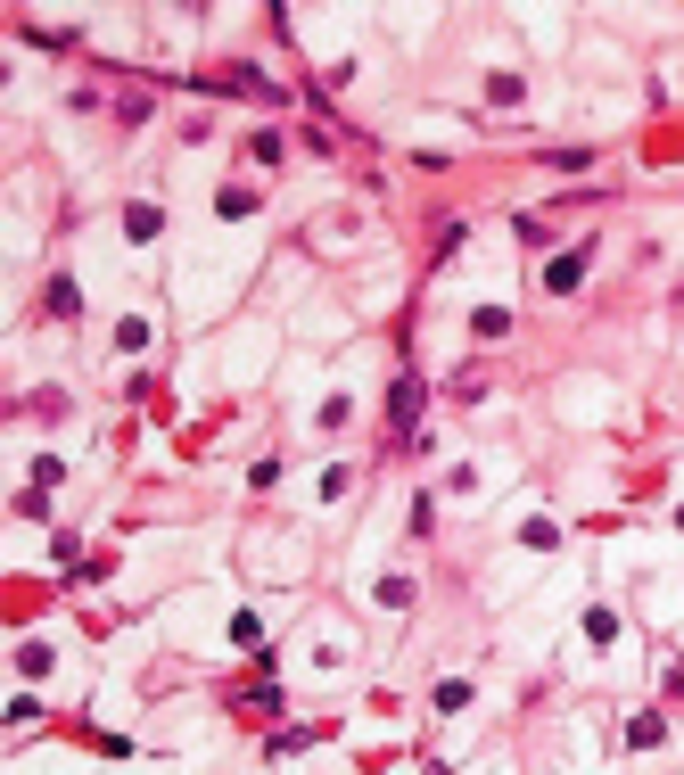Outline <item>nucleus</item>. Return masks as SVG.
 <instances>
[{"mask_svg": "<svg viewBox=\"0 0 684 775\" xmlns=\"http://www.w3.org/2000/svg\"><path fill=\"white\" fill-rule=\"evenodd\" d=\"M388 413H396L404 429H413V421H421V380H396V396H388Z\"/></svg>", "mask_w": 684, "mask_h": 775, "instance_id": "nucleus-1", "label": "nucleus"}, {"mask_svg": "<svg viewBox=\"0 0 684 775\" xmlns=\"http://www.w3.org/2000/svg\"><path fill=\"white\" fill-rule=\"evenodd\" d=\"M544 281H553V289H577V281H586V248H577V256H561V264H553Z\"/></svg>", "mask_w": 684, "mask_h": 775, "instance_id": "nucleus-2", "label": "nucleus"}, {"mask_svg": "<svg viewBox=\"0 0 684 775\" xmlns=\"http://www.w3.org/2000/svg\"><path fill=\"white\" fill-rule=\"evenodd\" d=\"M124 231H132V240H149V231H165V215H157V207H132V215H124Z\"/></svg>", "mask_w": 684, "mask_h": 775, "instance_id": "nucleus-3", "label": "nucleus"}, {"mask_svg": "<svg viewBox=\"0 0 684 775\" xmlns=\"http://www.w3.org/2000/svg\"><path fill=\"white\" fill-rule=\"evenodd\" d=\"M660 685H668V701H684V660H668V668H660Z\"/></svg>", "mask_w": 684, "mask_h": 775, "instance_id": "nucleus-4", "label": "nucleus"}]
</instances>
